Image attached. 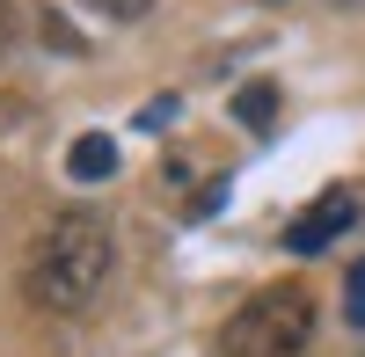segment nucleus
Listing matches in <instances>:
<instances>
[{
  "label": "nucleus",
  "instance_id": "obj_6",
  "mask_svg": "<svg viewBox=\"0 0 365 357\" xmlns=\"http://www.w3.org/2000/svg\"><path fill=\"white\" fill-rule=\"evenodd\" d=\"M344 321H351V329H365V255L351 262V277H344Z\"/></svg>",
  "mask_w": 365,
  "mask_h": 357
},
{
  "label": "nucleus",
  "instance_id": "obj_4",
  "mask_svg": "<svg viewBox=\"0 0 365 357\" xmlns=\"http://www.w3.org/2000/svg\"><path fill=\"white\" fill-rule=\"evenodd\" d=\"M66 175H73V183H110V175H117V139L110 132H81L66 146Z\"/></svg>",
  "mask_w": 365,
  "mask_h": 357
},
{
  "label": "nucleus",
  "instance_id": "obj_9",
  "mask_svg": "<svg viewBox=\"0 0 365 357\" xmlns=\"http://www.w3.org/2000/svg\"><path fill=\"white\" fill-rule=\"evenodd\" d=\"M15 124H29V102H15V95H0V132H15Z\"/></svg>",
  "mask_w": 365,
  "mask_h": 357
},
{
  "label": "nucleus",
  "instance_id": "obj_7",
  "mask_svg": "<svg viewBox=\"0 0 365 357\" xmlns=\"http://www.w3.org/2000/svg\"><path fill=\"white\" fill-rule=\"evenodd\" d=\"M81 8H96L103 22H146V15H154V0H81Z\"/></svg>",
  "mask_w": 365,
  "mask_h": 357
},
{
  "label": "nucleus",
  "instance_id": "obj_1",
  "mask_svg": "<svg viewBox=\"0 0 365 357\" xmlns=\"http://www.w3.org/2000/svg\"><path fill=\"white\" fill-rule=\"evenodd\" d=\"M117 270V233L103 212L88 204H66L37 226V241L22 248V299L37 314H81L96 307V292Z\"/></svg>",
  "mask_w": 365,
  "mask_h": 357
},
{
  "label": "nucleus",
  "instance_id": "obj_12",
  "mask_svg": "<svg viewBox=\"0 0 365 357\" xmlns=\"http://www.w3.org/2000/svg\"><path fill=\"white\" fill-rule=\"evenodd\" d=\"M249 8H285V0H249Z\"/></svg>",
  "mask_w": 365,
  "mask_h": 357
},
{
  "label": "nucleus",
  "instance_id": "obj_10",
  "mask_svg": "<svg viewBox=\"0 0 365 357\" xmlns=\"http://www.w3.org/2000/svg\"><path fill=\"white\" fill-rule=\"evenodd\" d=\"M220 197H227V183H212V190H197V204H190V219H212V212H220Z\"/></svg>",
  "mask_w": 365,
  "mask_h": 357
},
{
  "label": "nucleus",
  "instance_id": "obj_8",
  "mask_svg": "<svg viewBox=\"0 0 365 357\" xmlns=\"http://www.w3.org/2000/svg\"><path fill=\"white\" fill-rule=\"evenodd\" d=\"M37 29H44V44H58V51H88V44L73 37V29H66V15H51V8L37 15Z\"/></svg>",
  "mask_w": 365,
  "mask_h": 357
},
{
  "label": "nucleus",
  "instance_id": "obj_3",
  "mask_svg": "<svg viewBox=\"0 0 365 357\" xmlns=\"http://www.w3.org/2000/svg\"><path fill=\"white\" fill-rule=\"evenodd\" d=\"M351 219H358V190H351V183H329V190L307 204V212L285 226V248H292V255H322Z\"/></svg>",
  "mask_w": 365,
  "mask_h": 357
},
{
  "label": "nucleus",
  "instance_id": "obj_5",
  "mask_svg": "<svg viewBox=\"0 0 365 357\" xmlns=\"http://www.w3.org/2000/svg\"><path fill=\"white\" fill-rule=\"evenodd\" d=\"M234 124H249V132H270L278 124V80H249L234 95Z\"/></svg>",
  "mask_w": 365,
  "mask_h": 357
},
{
  "label": "nucleus",
  "instance_id": "obj_2",
  "mask_svg": "<svg viewBox=\"0 0 365 357\" xmlns=\"http://www.w3.org/2000/svg\"><path fill=\"white\" fill-rule=\"evenodd\" d=\"M322 329V307L299 277H278V284H256L249 299L227 314L220 329V357H307Z\"/></svg>",
  "mask_w": 365,
  "mask_h": 357
},
{
  "label": "nucleus",
  "instance_id": "obj_11",
  "mask_svg": "<svg viewBox=\"0 0 365 357\" xmlns=\"http://www.w3.org/2000/svg\"><path fill=\"white\" fill-rule=\"evenodd\" d=\"M8 51H15V8L0 0V58H8Z\"/></svg>",
  "mask_w": 365,
  "mask_h": 357
}]
</instances>
